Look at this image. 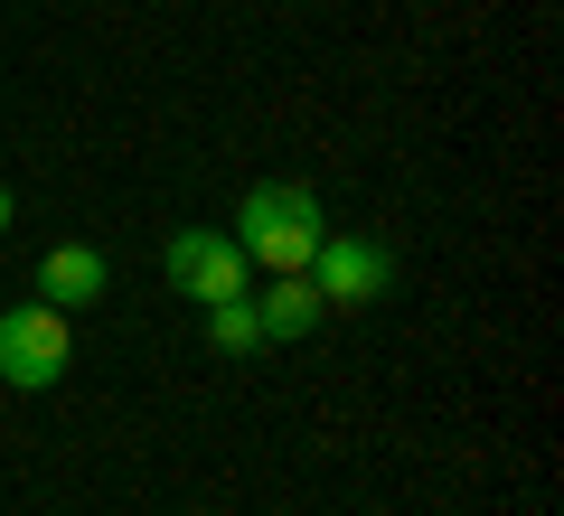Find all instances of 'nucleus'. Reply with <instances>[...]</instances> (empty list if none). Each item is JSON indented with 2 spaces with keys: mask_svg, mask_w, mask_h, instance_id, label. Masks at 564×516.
I'll use <instances>...</instances> for the list:
<instances>
[{
  "mask_svg": "<svg viewBox=\"0 0 564 516\" xmlns=\"http://www.w3.org/2000/svg\"><path fill=\"white\" fill-rule=\"evenodd\" d=\"M321 235H329V217H321V198H311L302 179L245 188V207H236V254L254 263V273H311Z\"/></svg>",
  "mask_w": 564,
  "mask_h": 516,
  "instance_id": "obj_1",
  "label": "nucleus"
},
{
  "mask_svg": "<svg viewBox=\"0 0 564 516\" xmlns=\"http://www.w3.org/2000/svg\"><path fill=\"white\" fill-rule=\"evenodd\" d=\"M66 366H76V329H66V310H47V300H20V310H0V385H20V395H47Z\"/></svg>",
  "mask_w": 564,
  "mask_h": 516,
  "instance_id": "obj_2",
  "label": "nucleus"
},
{
  "mask_svg": "<svg viewBox=\"0 0 564 516\" xmlns=\"http://www.w3.org/2000/svg\"><path fill=\"white\" fill-rule=\"evenodd\" d=\"M386 282H395V254L367 235H339L329 226L321 254H311V292H321V310H367V300H386Z\"/></svg>",
  "mask_w": 564,
  "mask_h": 516,
  "instance_id": "obj_3",
  "label": "nucleus"
},
{
  "mask_svg": "<svg viewBox=\"0 0 564 516\" xmlns=\"http://www.w3.org/2000/svg\"><path fill=\"white\" fill-rule=\"evenodd\" d=\"M161 273L207 310V300H245V273H254V263H245L236 235H217V226H180V235L161 244Z\"/></svg>",
  "mask_w": 564,
  "mask_h": 516,
  "instance_id": "obj_4",
  "label": "nucleus"
},
{
  "mask_svg": "<svg viewBox=\"0 0 564 516\" xmlns=\"http://www.w3.org/2000/svg\"><path fill=\"white\" fill-rule=\"evenodd\" d=\"M104 282L113 273H104L95 244H47L39 254V300L47 310H85V300H104Z\"/></svg>",
  "mask_w": 564,
  "mask_h": 516,
  "instance_id": "obj_5",
  "label": "nucleus"
},
{
  "mask_svg": "<svg viewBox=\"0 0 564 516\" xmlns=\"http://www.w3.org/2000/svg\"><path fill=\"white\" fill-rule=\"evenodd\" d=\"M254 319H263V338H311L321 329V292H311V273H273V292L254 300Z\"/></svg>",
  "mask_w": 564,
  "mask_h": 516,
  "instance_id": "obj_6",
  "label": "nucleus"
},
{
  "mask_svg": "<svg viewBox=\"0 0 564 516\" xmlns=\"http://www.w3.org/2000/svg\"><path fill=\"white\" fill-rule=\"evenodd\" d=\"M207 338H217L226 358H254V348H263V319H254V300H207Z\"/></svg>",
  "mask_w": 564,
  "mask_h": 516,
  "instance_id": "obj_7",
  "label": "nucleus"
},
{
  "mask_svg": "<svg viewBox=\"0 0 564 516\" xmlns=\"http://www.w3.org/2000/svg\"><path fill=\"white\" fill-rule=\"evenodd\" d=\"M0 235H10V179H0Z\"/></svg>",
  "mask_w": 564,
  "mask_h": 516,
  "instance_id": "obj_8",
  "label": "nucleus"
}]
</instances>
